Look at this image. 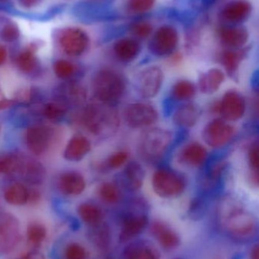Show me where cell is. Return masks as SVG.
I'll list each match as a JSON object with an SVG mask.
<instances>
[{"label": "cell", "mask_w": 259, "mask_h": 259, "mask_svg": "<svg viewBox=\"0 0 259 259\" xmlns=\"http://www.w3.org/2000/svg\"><path fill=\"white\" fill-rule=\"evenodd\" d=\"M217 211L220 228L232 240L246 243L256 236V219L238 199L231 196H224Z\"/></svg>", "instance_id": "1"}, {"label": "cell", "mask_w": 259, "mask_h": 259, "mask_svg": "<svg viewBox=\"0 0 259 259\" xmlns=\"http://www.w3.org/2000/svg\"><path fill=\"white\" fill-rule=\"evenodd\" d=\"M173 143L171 131L162 127H149L138 139L137 152L144 162L157 165L167 156Z\"/></svg>", "instance_id": "2"}, {"label": "cell", "mask_w": 259, "mask_h": 259, "mask_svg": "<svg viewBox=\"0 0 259 259\" xmlns=\"http://www.w3.org/2000/svg\"><path fill=\"white\" fill-rule=\"evenodd\" d=\"M128 83L124 74L117 70L105 68L94 74L92 89L97 102L117 106L127 92Z\"/></svg>", "instance_id": "3"}, {"label": "cell", "mask_w": 259, "mask_h": 259, "mask_svg": "<svg viewBox=\"0 0 259 259\" xmlns=\"http://www.w3.org/2000/svg\"><path fill=\"white\" fill-rule=\"evenodd\" d=\"M85 127L95 136L111 137L118 132L120 116L117 106L97 102L88 105L83 113Z\"/></svg>", "instance_id": "4"}, {"label": "cell", "mask_w": 259, "mask_h": 259, "mask_svg": "<svg viewBox=\"0 0 259 259\" xmlns=\"http://www.w3.org/2000/svg\"><path fill=\"white\" fill-rule=\"evenodd\" d=\"M154 192L163 199H174L185 192L187 178L179 170L168 166L158 167L152 176Z\"/></svg>", "instance_id": "5"}, {"label": "cell", "mask_w": 259, "mask_h": 259, "mask_svg": "<svg viewBox=\"0 0 259 259\" xmlns=\"http://www.w3.org/2000/svg\"><path fill=\"white\" fill-rule=\"evenodd\" d=\"M54 38L61 51L69 57H79L89 47L90 38L83 29L66 26L56 29Z\"/></svg>", "instance_id": "6"}, {"label": "cell", "mask_w": 259, "mask_h": 259, "mask_svg": "<svg viewBox=\"0 0 259 259\" xmlns=\"http://www.w3.org/2000/svg\"><path fill=\"white\" fill-rule=\"evenodd\" d=\"M123 119L132 129H147L156 124L159 119L158 109L146 102H136L126 105L123 109Z\"/></svg>", "instance_id": "7"}, {"label": "cell", "mask_w": 259, "mask_h": 259, "mask_svg": "<svg viewBox=\"0 0 259 259\" xmlns=\"http://www.w3.org/2000/svg\"><path fill=\"white\" fill-rule=\"evenodd\" d=\"M21 239V225L15 214L0 211V256L13 252Z\"/></svg>", "instance_id": "8"}, {"label": "cell", "mask_w": 259, "mask_h": 259, "mask_svg": "<svg viewBox=\"0 0 259 259\" xmlns=\"http://www.w3.org/2000/svg\"><path fill=\"white\" fill-rule=\"evenodd\" d=\"M164 80V71L160 67L152 65L138 73L134 87L137 94L145 100L156 97L162 88Z\"/></svg>", "instance_id": "9"}, {"label": "cell", "mask_w": 259, "mask_h": 259, "mask_svg": "<svg viewBox=\"0 0 259 259\" xmlns=\"http://www.w3.org/2000/svg\"><path fill=\"white\" fill-rule=\"evenodd\" d=\"M236 128L223 118L211 120L202 130L203 141L209 147L220 149L225 147L234 139Z\"/></svg>", "instance_id": "10"}, {"label": "cell", "mask_w": 259, "mask_h": 259, "mask_svg": "<svg viewBox=\"0 0 259 259\" xmlns=\"http://www.w3.org/2000/svg\"><path fill=\"white\" fill-rule=\"evenodd\" d=\"M246 110V99L235 90L227 91L218 101L217 114L228 122H235L241 119Z\"/></svg>", "instance_id": "11"}, {"label": "cell", "mask_w": 259, "mask_h": 259, "mask_svg": "<svg viewBox=\"0 0 259 259\" xmlns=\"http://www.w3.org/2000/svg\"><path fill=\"white\" fill-rule=\"evenodd\" d=\"M179 42V36L174 27L165 25L160 27L154 33L149 44V50L159 57L173 54Z\"/></svg>", "instance_id": "12"}, {"label": "cell", "mask_w": 259, "mask_h": 259, "mask_svg": "<svg viewBox=\"0 0 259 259\" xmlns=\"http://www.w3.org/2000/svg\"><path fill=\"white\" fill-rule=\"evenodd\" d=\"M54 138V129L49 126L38 124L31 126L26 131V145L35 155L46 153L53 145Z\"/></svg>", "instance_id": "13"}, {"label": "cell", "mask_w": 259, "mask_h": 259, "mask_svg": "<svg viewBox=\"0 0 259 259\" xmlns=\"http://www.w3.org/2000/svg\"><path fill=\"white\" fill-rule=\"evenodd\" d=\"M145 178L144 167L137 161H128L118 175L117 184L128 192H136L142 187Z\"/></svg>", "instance_id": "14"}, {"label": "cell", "mask_w": 259, "mask_h": 259, "mask_svg": "<svg viewBox=\"0 0 259 259\" xmlns=\"http://www.w3.org/2000/svg\"><path fill=\"white\" fill-rule=\"evenodd\" d=\"M208 149L198 142L187 143L179 151L177 160L179 164L192 168H202L208 161Z\"/></svg>", "instance_id": "15"}, {"label": "cell", "mask_w": 259, "mask_h": 259, "mask_svg": "<svg viewBox=\"0 0 259 259\" xmlns=\"http://www.w3.org/2000/svg\"><path fill=\"white\" fill-rule=\"evenodd\" d=\"M200 117L199 106L193 102L179 105L172 112V121L179 128H192L197 124Z\"/></svg>", "instance_id": "16"}, {"label": "cell", "mask_w": 259, "mask_h": 259, "mask_svg": "<svg viewBox=\"0 0 259 259\" xmlns=\"http://www.w3.org/2000/svg\"><path fill=\"white\" fill-rule=\"evenodd\" d=\"M149 225V219L144 213H130L125 217L120 234L121 243L130 241L141 234Z\"/></svg>", "instance_id": "17"}, {"label": "cell", "mask_w": 259, "mask_h": 259, "mask_svg": "<svg viewBox=\"0 0 259 259\" xmlns=\"http://www.w3.org/2000/svg\"><path fill=\"white\" fill-rule=\"evenodd\" d=\"M252 12V6L246 0H235L227 4L221 12L220 18L230 24H238L246 21Z\"/></svg>", "instance_id": "18"}, {"label": "cell", "mask_w": 259, "mask_h": 259, "mask_svg": "<svg viewBox=\"0 0 259 259\" xmlns=\"http://www.w3.org/2000/svg\"><path fill=\"white\" fill-rule=\"evenodd\" d=\"M247 48L231 49L221 56V63L228 75L234 81H239V71L243 61L247 56Z\"/></svg>", "instance_id": "19"}, {"label": "cell", "mask_w": 259, "mask_h": 259, "mask_svg": "<svg viewBox=\"0 0 259 259\" xmlns=\"http://www.w3.org/2000/svg\"><path fill=\"white\" fill-rule=\"evenodd\" d=\"M151 231L164 249L171 250L176 249L180 244V239L176 231L161 221H156L152 223Z\"/></svg>", "instance_id": "20"}, {"label": "cell", "mask_w": 259, "mask_h": 259, "mask_svg": "<svg viewBox=\"0 0 259 259\" xmlns=\"http://www.w3.org/2000/svg\"><path fill=\"white\" fill-rule=\"evenodd\" d=\"M141 51V44L133 38H122L114 45V55L120 62L123 63L133 62L139 56Z\"/></svg>", "instance_id": "21"}, {"label": "cell", "mask_w": 259, "mask_h": 259, "mask_svg": "<svg viewBox=\"0 0 259 259\" xmlns=\"http://www.w3.org/2000/svg\"><path fill=\"white\" fill-rule=\"evenodd\" d=\"M225 80V74L219 68H211L202 73L199 78L198 88L202 94L212 95L220 89Z\"/></svg>", "instance_id": "22"}, {"label": "cell", "mask_w": 259, "mask_h": 259, "mask_svg": "<svg viewBox=\"0 0 259 259\" xmlns=\"http://www.w3.org/2000/svg\"><path fill=\"white\" fill-rule=\"evenodd\" d=\"M85 187L86 182L85 178L79 172H65L59 178V190L66 196H79L85 191Z\"/></svg>", "instance_id": "23"}, {"label": "cell", "mask_w": 259, "mask_h": 259, "mask_svg": "<svg viewBox=\"0 0 259 259\" xmlns=\"http://www.w3.org/2000/svg\"><path fill=\"white\" fill-rule=\"evenodd\" d=\"M123 259H159V253L147 240H138L125 247Z\"/></svg>", "instance_id": "24"}, {"label": "cell", "mask_w": 259, "mask_h": 259, "mask_svg": "<svg viewBox=\"0 0 259 259\" xmlns=\"http://www.w3.org/2000/svg\"><path fill=\"white\" fill-rule=\"evenodd\" d=\"M91 149V143L87 137L76 135L71 137L64 150V158L67 161H82Z\"/></svg>", "instance_id": "25"}, {"label": "cell", "mask_w": 259, "mask_h": 259, "mask_svg": "<svg viewBox=\"0 0 259 259\" xmlns=\"http://www.w3.org/2000/svg\"><path fill=\"white\" fill-rule=\"evenodd\" d=\"M196 94V88L194 83L190 80H177L173 83L170 91V95L167 99V109L170 105L175 103H182L190 102Z\"/></svg>", "instance_id": "26"}, {"label": "cell", "mask_w": 259, "mask_h": 259, "mask_svg": "<svg viewBox=\"0 0 259 259\" xmlns=\"http://www.w3.org/2000/svg\"><path fill=\"white\" fill-rule=\"evenodd\" d=\"M219 36L222 44L230 49L243 48L249 39L247 30L237 26L223 27L219 32Z\"/></svg>", "instance_id": "27"}, {"label": "cell", "mask_w": 259, "mask_h": 259, "mask_svg": "<svg viewBox=\"0 0 259 259\" xmlns=\"http://www.w3.org/2000/svg\"><path fill=\"white\" fill-rule=\"evenodd\" d=\"M36 44H30L17 55L15 59V65L21 72L30 74L38 69L39 61L36 54Z\"/></svg>", "instance_id": "28"}, {"label": "cell", "mask_w": 259, "mask_h": 259, "mask_svg": "<svg viewBox=\"0 0 259 259\" xmlns=\"http://www.w3.org/2000/svg\"><path fill=\"white\" fill-rule=\"evenodd\" d=\"M29 190L24 184L15 183L6 188L4 199L9 205L21 206L28 203Z\"/></svg>", "instance_id": "29"}, {"label": "cell", "mask_w": 259, "mask_h": 259, "mask_svg": "<svg viewBox=\"0 0 259 259\" xmlns=\"http://www.w3.org/2000/svg\"><path fill=\"white\" fill-rule=\"evenodd\" d=\"M78 214L82 222L91 227L100 225L103 221V211L100 207L91 202H84L78 207Z\"/></svg>", "instance_id": "30"}, {"label": "cell", "mask_w": 259, "mask_h": 259, "mask_svg": "<svg viewBox=\"0 0 259 259\" xmlns=\"http://www.w3.org/2000/svg\"><path fill=\"white\" fill-rule=\"evenodd\" d=\"M21 172L26 182L31 185H40L46 178V170L43 164L33 160L24 162Z\"/></svg>", "instance_id": "31"}, {"label": "cell", "mask_w": 259, "mask_h": 259, "mask_svg": "<svg viewBox=\"0 0 259 259\" xmlns=\"http://www.w3.org/2000/svg\"><path fill=\"white\" fill-rule=\"evenodd\" d=\"M24 161L15 153H0V175L21 172Z\"/></svg>", "instance_id": "32"}, {"label": "cell", "mask_w": 259, "mask_h": 259, "mask_svg": "<svg viewBox=\"0 0 259 259\" xmlns=\"http://www.w3.org/2000/svg\"><path fill=\"white\" fill-rule=\"evenodd\" d=\"M129 153L126 150H120L114 152L107 157L98 166L102 172H109L121 168L129 161Z\"/></svg>", "instance_id": "33"}, {"label": "cell", "mask_w": 259, "mask_h": 259, "mask_svg": "<svg viewBox=\"0 0 259 259\" xmlns=\"http://www.w3.org/2000/svg\"><path fill=\"white\" fill-rule=\"evenodd\" d=\"M248 165L249 181L252 185L258 186L259 146L258 140H255L248 148Z\"/></svg>", "instance_id": "34"}, {"label": "cell", "mask_w": 259, "mask_h": 259, "mask_svg": "<svg viewBox=\"0 0 259 259\" xmlns=\"http://www.w3.org/2000/svg\"><path fill=\"white\" fill-rule=\"evenodd\" d=\"M98 195L105 203L114 205L121 199V188L117 183L104 182L99 187Z\"/></svg>", "instance_id": "35"}, {"label": "cell", "mask_w": 259, "mask_h": 259, "mask_svg": "<svg viewBox=\"0 0 259 259\" xmlns=\"http://www.w3.org/2000/svg\"><path fill=\"white\" fill-rule=\"evenodd\" d=\"M27 240L29 244L39 246L42 244L47 236V229L44 224L40 222H31L27 227Z\"/></svg>", "instance_id": "36"}, {"label": "cell", "mask_w": 259, "mask_h": 259, "mask_svg": "<svg viewBox=\"0 0 259 259\" xmlns=\"http://www.w3.org/2000/svg\"><path fill=\"white\" fill-rule=\"evenodd\" d=\"M21 36L19 26L15 21L5 18L0 24V39L6 44L16 42Z\"/></svg>", "instance_id": "37"}, {"label": "cell", "mask_w": 259, "mask_h": 259, "mask_svg": "<svg viewBox=\"0 0 259 259\" xmlns=\"http://www.w3.org/2000/svg\"><path fill=\"white\" fill-rule=\"evenodd\" d=\"M211 199L197 194L190 202L189 208V215L193 220H199L202 219L208 211L209 202Z\"/></svg>", "instance_id": "38"}, {"label": "cell", "mask_w": 259, "mask_h": 259, "mask_svg": "<svg viewBox=\"0 0 259 259\" xmlns=\"http://www.w3.org/2000/svg\"><path fill=\"white\" fill-rule=\"evenodd\" d=\"M53 71L56 77L62 80L72 78L79 71V67L66 59H58L53 64Z\"/></svg>", "instance_id": "39"}, {"label": "cell", "mask_w": 259, "mask_h": 259, "mask_svg": "<svg viewBox=\"0 0 259 259\" xmlns=\"http://www.w3.org/2000/svg\"><path fill=\"white\" fill-rule=\"evenodd\" d=\"M87 249L77 242H71L65 246L63 259H88Z\"/></svg>", "instance_id": "40"}, {"label": "cell", "mask_w": 259, "mask_h": 259, "mask_svg": "<svg viewBox=\"0 0 259 259\" xmlns=\"http://www.w3.org/2000/svg\"><path fill=\"white\" fill-rule=\"evenodd\" d=\"M43 115L50 121H59L65 115V109L59 103H51L46 104L43 108Z\"/></svg>", "instance_id": "41"}, {"label": "cell", "mask_w": 259, "mask_h": 259, "mask_svg": "<svg viewBox=\"0 0 259 259\" xmlns=\"http://www.w3.org/2000/svg\"><path fill=\"white\" fill-rule=\"evenodd\" d=\"M155 2L156 0H127L126 8L131 13H145L154 7Z\"/></svg>", "instance_id": "42"}, {"label": "cell", "mask_w": 259, "mask_h": 259, "mask_svg": "<svg viewBox=\"0 0 259 259\" xmlns=\"http://www.w3.org/2000/svg\"><path fill=\"white\" fill-rule=\"evenodd\" d=\"M153 31V27L147 21H138L132 24L131 33L138 39H145L151 36Z\"/></svg>", "instance_id": "43"}, {"label": "cell", "mask_w": 259, "mask_h": 259, "mask_svg": "<svg viewBox=\"0 0 259 259\" xmlns=\"http://www.w3.org/2000/svg\"><path fill=\"white\" fill-rule=\"evenodd\" d=\"M44 0H17L18 6L24 10H32L42 4Z\"/></svg>", "instance_id": "44"}, {"label": "cell", "mask_w": 259, "mask_h": 259, "mask_svg": "<svg viewBox=\"0 0 259 259\" xmlns=\"http://www.w3.org/2000/svg\"><path fill=\"white\" fill-rule=\"evenodd\" d=\"M18 259H47L46 258L44 254L40 251L33 250L30 251V252H27L24 254L22 256L20 257Z\"/></svg>", "instance_id": "45"}, {"label": "cell", "mask_w": 259, "mask_h": 259, "mask_svg": "<svg viewBox=\"0 0 259 259\" xmlns=\"http://www.w3.org/2000/svg\"><path fill=\"white\" fill-rule=\"evenodd\" d=\"M41 199V194L36 190H29L28 202L31 204H36Z\"/></svg>", "instance_id": "46"}, {"label": "cell", "mask_w": 259, "mask_h": 259, "mask_svg": "<svg viewBox=\"0 0 259 259\" xmlns=\"http://www.w3.org/2000/svg\"><path fill=\"white\" fill-rule=\"evenodd\" d=\"M8 58V50L6 46L0 44V66L6 63Z\"/></svg>", "instance_id": "47"}, {"label": "cell", "mask_w": 259, "mask_h": 259, "mask_svg": "<svg viewBox=\"0 0 259 259\" xmlns=\"http://www.w3.org/2000/svg\"><path fill=\"white\" fill-rule=\"evenodd\" d=\"M15 100H7V99H4L0 101V111L4 110V109H8V108L11 107L15 104Z\"/></svg>", "instance_id": "48"}, {"label": "cell", "mask_w": 259, "mask_h": 259, "mask_svg": "<svg viewBox=\"0 0 259 259\" xmlns=\"http://www.w3.org/2000/svg\"><path fill=\"white\" fill-rule=\"evenodd\" d=\"M251 259H259V249L258 245H255L251 251Z\"/></svg>", "instance_id": "49"}, {"label": "cell", "mask_w": 259, "mask_h": 259, "mask_svg": "<svg viewBox=\"0 0 259 259\" xmlns=\"http://www.w3.org/2000/svg\"><path fill=\"white\" fill-rule=\"evenodd\" d=\"M217 0H202L204 6H211Z\"/></svg>", "instance_id": "50"}, {"label": "cell", "mask_w": 259, "mask_h": 259, "mask_svg": "<svg viewBox=\"0 0 259 259\" xmlns=\"http://www.w3.org/2000/svg\"><path fill=\"white\" fill-rule=\"evenodd\" d=\"M9 1V0H0V3H6V2Z\"/></svg>", "instance_id": "51"}, {"label": "cell", "mask_w": 259, "mask_h": 259, "mask_svg": "<svg viewBox=\"0 0 259 259\" xmlns=\"http://www.w3.org/2000/svg\"><path fill=\"white\" fill-rule=\"evenodd\" d=\"M0 131H1V127H0Z\"/></svg>", "instance_id": "52"}, {"label": "cell", "mask_w": 259, "mask_h": 259, "mask_svg": "<svg viewBox=\"0 0 259 259\" xmlns=\"http://www.w3.org/2000/svg\"><path fill=\"white\" fill-rule=\"evenodd\" d=\"M68 1H71V0H68Z\"/></svg>", "instance_id": "53"}]
</instances>
